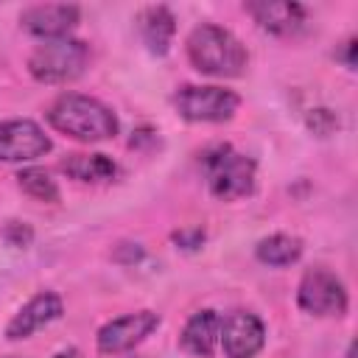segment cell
I'll use <instances>...</instances> for the list:
<instances>
[{
    "label": "cell",
    "mask_w": 358,
    "mask_h": 358,
    "mask_svg": "<svg viewBox=\"0 0 358 358\" xmlns=\"http://www.w3.org/2000/svg\"><path fill=\"white\" fill-rule=\"evenodd\" d=\"M137 25H140V36L145 42V48L157 56H165L171 48V39L176 34V20L171 14L168 6H148L137 14Z\"/></svg>",
    "instance_id": "14"
},
{
    "label": "cell",
    "mask_w": 358,
    "mask_h": 358,
    "mask_svg": "<svg viewBox=\"0 0 358 358\" xmlns=\"http://www.w3.org/2000/svg\"><path fill=\"white\" fill-rule=\"evenodd\" d=\"M90 62V48L81 39L62 36V39H42L28 59V70L42 84H64L84 73Z\"/></svg>",
    "instance_id": "4"
},
{
    "label": "cell",
    "mask_w": 358,
    "mask_h": 358,
    "mask_svg": "<svg viewBox=\"0 0 358 358\" xmlns=\"http://www.w3.org/2000/svg\"><path fill=\"white\" fill-rule=\"evenodd\" d=\"M187 59L199 73L215 76V78H235L246 70L249 53L241 45L235 34H229L221 25L204 22L196 25L187 36Z\"/></svg>",
    "instance_id": "2"
},
{
    "label": "cell",
    "mask_w": 358,
    "mask_h": 358,
    "mask_svg": "<svg viewBox=\"0 0 358 358\" xmlns=\"http://www.w3.org/2000/svg\"><path fill=\"white\" fill-rule=\"evenodd\" d=\"M173 106L185 120L193 123H224L241 106L232 90L215 84H185L173 92Z\"/></svg>",
    "instance_id": "5"
},
{
    "label": "cell",
    "mask_w": 358,
    "mask_h": 358,
    "mask_svg": "<svg viewBox=\"0 0 358 358\" xmlns=\"http://www.w3.org/2000/svg\"><path fill=\"white\" fill-rule=\"evenodd\" d=\"M48 120L56 131L70 134L84 143H98L109 140L117 134V117L115 112L101 103L98 98L78 95V92H64L48 106Z\"/></svg>",
    "instance_id": "1"
},
{
    "label": "cell",
    "mask_w": 358,
    "mask_h": 358,
    "mask_svg": "<svg viewBox=\"0 0 358 358\" xmlns=\"http://www.w3.org/2000/svg\"><path fill=\"white\" fill-rule=\"evenodd\" d=\"M157 324H159V316L154 310H137V313L117 316L98 330V350L106 355L126 352L134 344H140L151 330H157Z\"/></svg>",
    "instance_id": "9"
},
{
    "label": "cell",
    "mask_w": 358,
    "mask_h": 358,
    "mask_svg": "<svg viewBox=\"0 0 358 358\" xmlns=\"http://www.w3.org/2000/svg\"><path fill=\"white\" fill-rule=\"evenodd\" d=\"M204 173L213 196L224 201L243 199L255 190V159L221 143L204 154Z\"/></svg>",
    "instance_id": "3"
},
{
    "label": "cell",
    "mask_w": 358,
    "mask_h": 358,
    "mask_svg": "<svg viewBox=\"0 0 358 358\" xmlns=\"http://www.w3.org/2000/svg\"><path fill=\"white\" fill-rule=\"evenodd\" d=\"M81 8L73 3H45V6H31L20 14V22L28 34L42 36V39H62L78 25Z\"/></svg>",
    "instance_id": "10"
},
{
    "label": "cell",
    "mask_w": 358,
    "mask_h": 358,
    "mask_svg": "<svg viewBox=\"0 0 358 358\" xmlns=\"http://www.w3.org/2000/svg\"><path fill=\"white\" fill-rule=\"evenodd\" d=\"M266 327L263 322L249 310H235L227 319H221L218 344L227 358H255L263 350Z\"/></svg>",
    "instance_id": "7"
},
{
    "label": "cell",
    "mask_w": 358,
    "mask_h": 358,
    "mask_svg": "<svg viewBox=\"0 0 358 358\" xmlns=\"http://www.w3.org/2000/svg\"><path fill=\"white\" fill-rule=\"evenodd\" d=\"M257 260L266 263V266H291L299 260L302 255V241L294 238V235H285V232H277V235H268L257 243Z\"/></svg>",
    "instance_id": "16"
},
{
    "label": "cell",
    "mask_w": 358,
    "mask_h": 358,
    "mask_svg": "<svg viewBox=\"0 0 358 358\" xmlns=\"http://www.w3.org/2000/svg\"><path fill=\"white\" fill-rule=\"evenodd\" d=\"M246 11L255 17V22L277 36H294L305 28V8L299 3H246Z\"/></svg>",
    "instance_id": "12"
},
{
    "label": "cell",
    "mask_w": 358,
    "mask_h": 358,
    "mask_svg": "<svg viewBox=\"0 0 358 358\" xmlns=\"http://www.w3.org/2000/svg\"><path fill=\"white\" fill-rule=\"evenodd\" d=\"M62 171L78 182H106L117 168L106 154H70L62 159Z\"/></svg>",
    "instance_id": "15"
},
{
    "label": "cell",
    "mask_w": 358,
    "mask_h": 358,
    "mask_svg": "<svg viewBox=\"0 0 358 358\" xmlns=\"http://www.w3.org/2000/svg\"><path fill=\"white\" fill-rule=\"evenodd\" d=\"M59 316H62V296L53 291H39L14 313V319L6 327V336L8 338H28Z\"/></svg>",
    "instance_id": "11"
},
{
    "label": "cell",
    "mask_w": 358,
    "mask_h": 358,
    "mask_svg": "<svg viewBox=\"0 0 358 358\" xmlns=\"http://www.w3.org/2000/svg\"><path fill=\"white\" fill-rule=\"evenodd\" d=\"M296 302L305 313L313 316H344L347 313V288L327 268H308L299 280Z\"/></svg>",
    "instance_id": "6"
},
{
    "label": "cell",
    "mask_w": 358,
    "mask_h": 358,
    "mask_svg": "<svg viewBox=\"0 0 358 358\" xmlns=\"http://www.w3.org/2000/svg\"><path fill=\"white\" fill-rule=\"evenodd\" d=\"M218 333H221V316L215 310L204 308L187 319L179 341H182L185 352L199 355V358H210L218 350Z\"/></svg>",
    "instance_id": "13"
},
{
    "label": "cell",
    "mask_w": 358,
    "mask_h": 358,
    "mask_svg": "<svg viewBox=\"0 0 358 358\" xmlns=\"http://www.w3.org/2000/svg\"><path fill=\"white\" fill-rule=\"evenodd\" d=\"M53 358H81V352H78V350H62V352H56Z\"/></svg>",
    "instance_id": "18"
},
{
    "label": "cell",
    "mask_w": 358,
    "mask_h": 358,
    "mask_svg": "<svg viewBox=\"0 0 358 358\" xmlns=\"http://www.w3.org/2000/svg\"><path fill=\"white\" fill-rule=\"evenodd\" d=\"M50 151V137L34 120H3L0 123V159L28 162Z\"/></svg>",
    "instance_id": "8"
},
{
    "label": "cell",
    "mask_w": 358,
    "mask_h": 358,
    "mask_svg": "<svg viewBox=\"0 0 358 358\" xmlns=\"http://www.w3.org/2000/svg\"><path fill=\"white\" fill-rule=\"evenodd\" d=\"M17 182L36 201H59V187L50 179V173H45L42 168H25V171H20L17 173Z\"/></svg>",
    "instance_id": "17"
}]
</instances>
